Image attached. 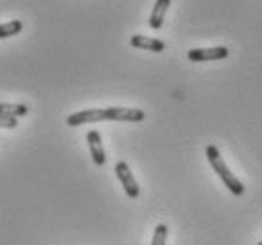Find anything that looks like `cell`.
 <instances>
[{
	"label": "cell",
	"mask_w": 262,
	"mask_h": 245,
	"mask_svg": "<svg viewBox=\"0 0 262 245\" xmlns=\"http://www.w3.org/2000/svg\"><path fill=\"white\" fill-rule=\"evenodd\" d=\"M205 156H207V160H209L213 171H215L216 175L221 177V181L224 183V186H226L232 194L242 196V194L245 192V186H243V183L237 179L234 173L230 171L228 166L224 164V160H223V156H221V152H219V148H216L215 145H209L207 148H205Z\"/></svg>",
	"instance_id": "1"
},
{
	"label": "cell",
	"mask_w": 262,
	"mask_h": 245,
	"mask_svg": "<svg viewBox=\"0 0 262 245\" xmlns=\"http://www.w3.org/2000/svg\"><path fill=\"white\" fill-rule=\"evenodd\" d=\"M230 55V50L224 46L216 48H194L188 52V59L196 61V63H203V61H219L226 59Z\"/></svg>",
	"instance_id": "2"
},
{
	"label": "cell",
	"mask_w": 262,
	"mask_h": 245,
	"mask_svg": "<svg viewBox=\"0 0 262 245\" xmlns=\"http://www.w3.org/2000/svg\"><path fill=\"white\" fill-rule=\"evenodd\" d=\"M114 171H116V177H118L122 186H124L125 194H127L131 199L139 198V192H141V190H139V185H137V181H135V177H133V173H131L129 166H127L125 162H118L116 167H114Z\"/></svg>",
	"instance_id": "3"
},
{
	"label": "cell",
	"mask_w": 262,
	"mask_h": 245,
	"mask_svg": "<svg viewBox=\"0 0 262 245\" xmlns=\"http://www.w3.org/2000/svg\"><path fill=\"white\" fill-rule=\"evenodd\" d=\"M105 120H112V122H143L144 113L141 108L108 106V108H105Z\"/></svg>",
	"instance_id": "4"
},
{
	"label": "cell",
	"mask_w": 262,
	"mask_h": 245,
	"mask_svg": "<svg viewBox=\"0 0 262 245\" xmlns=\"http://www.w3.org/2000/svg\"><path fill=\"white\" fill-rule=\"evenodd\" d=\"M93 122H105V108H88V110H78L67 118V126L76 127L84 124H93Z\"/></svg>",
	"instance_id": "5"
},
{
	"label": "cell",
	"mask_w": 262,
	"mask_h": 245,
	"mask_svg": "<svg viewBox=\"0 0 262 245\" xmlns=\"http://www.w3.org/2000/svg\"><path fill=\"white\" fill-rule=\"evenodd\" d=\"M85 139H88V145H90V152H92L93 164L99 167L105 166L106 156H105V148H103V141H101V133H99L97 129H92V131H88Z\"/></svg>",
	"instance_id": "6"
},
{
	"label": "cell",
	"mask_w": 262,
	"mask_h": 245,
	"mask_svg": "<svg viewBox=\"0 0 262 245\" xmlns=\"http://www.w3.org/2000/svg\"><path fill=\"white\" fill-rule=\"evenodd\" d=\"M129 44L137 50H148V52H164L165 50V42L164 40H158V38H148V36H143V34H135L131 36Z\"/></svg>",
	"instance_id": "7"
},
{
	"label": "cell",
	"mask_w": 262,
	"mask_h": 245,
	"mask_svg": "<svg viewBox=\"0 0 262 245\" xmlns=\"http://www.w3.org/2000/svg\"><path fill=\"white\" fill-rule=\"evenodd\" d=\"M169 4H171V0H156V4L152 8L150 19H148V25H150L152 29H160V27L164 25L165 13H167Z\"/></svg>",
	"instance_id": "8"
},
{
	"label": "cell",
	"mask_w": 262,
	"mask_h": 245,
	"mask_svg": "<svg viewBox=\"0 0 262 245\" xmlns=\"http://www.w3.org/2000/svg\"><path fill=\"white\" fill-rule=\"evenodd\" d=\"M29 106L25 105H10V103H0V114L10 116V118H19V116H27Z\"/></svg>",
	"instance_id": "9"
},
{
	"label": "cell",
	"mask_w": 262,
	"mask_h": 245,
	"mask_svg": "<svg viewBox=\"0 0 262 245\" xmlns=\"http://www.w3.org/2000/svg\"><path fill=\"white\" fill-rule=\"evenodd\" d=\"M21 29H23V23L19 19L8 21L4 25H0V38H10L13 34H19Z\"/></svg>",
	"instance_id": "10"
},
{
	"label": "cell",
	"mask_w": 262,
	"mask_h": 245,
	"mask_svg": "<svg viewBox=\"0 0 262 245\" xmlns=\"http://www.w3.org/2000/svg\"><path fill=\"white\" fill-rule=\"evenodd\" d=\"M165 241H167V226L158 225L156 230H154V236H152L150 245H165Z\"/></svg>",
	"instance_id": "11"
},
{
	"label": "cell",
	"mask_w": 262,
	"mask_h": 245,
	"mask_svg": "<svg viewBox=\"0 0 262 245\" xmlns=\"http://www.w3.org/2000/svg\"><path fill=\"white\" fill-rule=\"evenodd\" d=\"M15 126H17L15 118H10V116L0 114V127H8V129H12V127H15Z\"/></svg>",
	"instance_id": "12"
},
{
	"label": "cell",
	"mask_w": 262,
	"mask_h": 245,
	"mask_svg": "<svg viewBox=\"0 0 262 245\" xmlns=\"http://www.w3.org/2000/svg\"><path fill=\"white\" fill-rule=\"evenodd\" d=\"M258 245H262V241H260V243H258Z\"/></svg>",
	"instance_id": "13"
}]
</instances>
